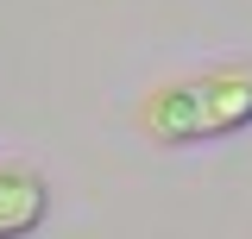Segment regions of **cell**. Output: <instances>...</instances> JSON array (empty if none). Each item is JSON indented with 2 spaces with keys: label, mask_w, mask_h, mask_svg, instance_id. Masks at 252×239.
Instances as JSON below:
<instances>
[{
  "label": "cell",
  "mask_w": 252,
  "mask_h": 239,
  "mask_svg": "<svg viewBox=\"0 0 252 239\" xmlns=\"http://www.w3.org/2000/svg\"><path fill=\"white\" fill-rule=\"evenodd\" d=\"M51 208V189L38 170H19V164H6L0 170V239H26L38 220Z\"/></svg>",
  "instance_id": "2"
},
{
  "label": "cell",
  "mask_w": 252,
  "mask_h": 239,
  "mask_svg": "<svg viewBox=\"0 0 252 239\" xmlns=\"http://www.w3.org/2000/svg\"><path fill=\"white\" fill-rule=\"evenodd\" d=\"M240 126H252V69H208L145 101V132L158 145H202Z\"/></svg>",
  "instance_id": "1"
}]
</instances>
